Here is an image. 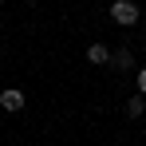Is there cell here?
<instances>
[{
    "label": "cell",
    "mask_w": 146,
    "mask_h": 146,
    "mask_svg": "<svg viewBox=\"0 0 146 146\" xmlns=\"http://www.w3.org/2000/svg\"><path fill=\"white\" fill-rule=\"evenodd\" d=\"M134 79H138V91H142V95H146V67H142V71H138V75H134Z\"/></svg>",
    "instance_id": "cell-6"
},
{
    "label": "cell",
    "mask_w": 146,
    "mask_h": 146,
    "mask_svg": "<svg viewBox=\"0 0 146 146\" xmlns=\"http://www.w3.org/2000/svg\"><path fill=\"white\" fill-rule=\"evenodd\" d=\"M87 63H111V48L107 44H91L87 48Z\"/></svg>",
    "instance_id": "cell-4"
},
{
    "label": "cell",
    "mask_w": 146,
    "mask_h": 146,
    "mask_svg": "<svg viewBox=\"0 0 146 146\" xmlns=\"http://www.w3.org/2000/svg\"><path fill=\"white\" fill-rule=\"evenodd\" d=\"M111 63L122 67V71H130V67H134V51H130V48H115V51H111Z\"/></svg>",
    "instance_id": "cell-3"
},
{
    "label": "cell",
    "mask_w": 146,
    "mask_h": 146,
    "mask_svg": "<svg viewBox=\"0 0 146 146\" xmlns=\"http://www.w3.org/2000/svg\"><path fill=\"white\" fill-rule=\"evenodd\" d=\"M0 111H8V115H16V111H24V91H4L0 95Z\"/></svg>",
    "instance_id": "cell-2"
},
{
    "label": "cell",
    "mask_w": 146,
    "mask_h": 146,
    "mask_svg": "<svg viewBox=\"0 0 146 146\" xmlns=\"http://www.w3.org/2000/svg\"><path fill=\"white\" fill-rule=\"evenodd\" d=\"M138 16H142V12H138V4H134V0H115V4H111V20L122 24V28L138 24Z\"/></svg>",
    "instance_id": "cell-1"
},
{
    "label": "cell",
    "mask_w": 146,
    "mask_h": 146,
    "mask_svg": "<svg viewBox=\"0 0 146 146\" xmlns=\"http://www.w3.org/2000/svg\"><path fill=\"white\" fill-rule=\"evenodd\" d=\"M142 111H146V95H130L126 99V115H130V119H138Z\"/></svg>",
    "instance_id": "cell-5"
}]
</instances>
